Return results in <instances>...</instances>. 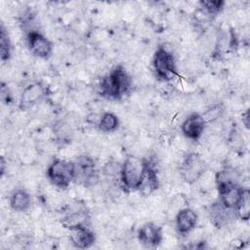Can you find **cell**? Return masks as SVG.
<instances>
[{
  "instance_id": "603a6c76",
  "label": "cell",
  "mask_w": 250,
  "mask_h": 250,
  "mask_svg": "<svg viewBox=\"0 0 250 250\" xmlns=\"http://www.w3.org/2000/svg\"><path fill=\"white\" fill-rule=\"evenodd\" d=\"M223 111H224V109L220 104H215V105H212L211 107H209L204 113H202V116L207 124L208 122H213V121L217 120L218 118H220Z\"/></svg>"
},
{
  "instance_id": "8992f818",
  "label": "cell",
  "mask_w": 250,
  "mask_h": 250,
  "mask_svg": "<svg viewBox=\"0 0 250 250\" xmlns=\"http://www.w3.org/2000/svg\"><path fill=\"white\" fill-rule=\"evenodd\" d=\"M75 180L76 184L86 188L94 187L100 180V174L97 169L94 158L88 154L79 155L74 161Z\"/></svg>"
},
{
  "instance_id": "ac0fdd59",
  "label": "cell",
  "mask_w": 250,
  "mask_h": 250,
  "mask_svg": "<svg viewBox=\"0 0 250 250\" xmlns=\"http://www.w3.org/2000/svg\"><path fill=\"white\" fill-rule=\"evenodd\" d=\"M119 125L120 121L118 116L110 111H105L102 113L97 123L99 130L105 134L115 132L119 128Z\"/></svg>"
},
{
  "instance_id": "6da1fadb",
  "label": "cell",
  "mask_w": 250,
  "mask_h": 250,
  "mask_svg": "<svg viewBox=\"0 0 250 250\" xmlns=\"http://www.w3.org/2000/svg\"><path fill=\"white\" fill-rule=\"evenodd\" d=\"M132 87V78L126 69L118 64L106 73L100 81L99 90L103 98L119 101L127 95Z\"/></svg>"
},
{
  "instance_id": "7c38bea8",
  "label": "cell",
  "mask_w": 250,
  "mask_h": 250,
  "mask_svg": "<svg viewBox=\"0 0 250 250\" xmlns=\"http://www.w3.org/2000/svg\"><path fill=\"white\" fill-rule=\"evenodd\" d=\"M198 216L196 212L189 208L185 207L180 209L175 216V228L181 236H187L197 226Z\"/></svg>"
},
{
  "instance_id": "8fae6325",
  "label": "cell",
  "mask_w": 250,
  "mask_h": 250,
  "mask_svg": "<svg viewBox=\"0 0 250 250\" xmlns=\"http://www.w3.org/2000/svg\"><path fill=\"white\" fill-rule=\"evenodd\" d=\"M61 224L64 229L68 230L90 227V212L85 206H78L77 208H73L72 210L68 211L64 216H62V218L61 219Z\"/></svg>"
},
{
  "instance_id": "44dd1931",
  "label": "cell",
  "mask_w": 250,
  "mask_h": 250,
  "mask_svg": "<svg viewBox=\"0 0 250 250\" xmlns=\"http://www.w3.org/2000/svg\"><path fill=\"white\" fill-rule=\"evenodd\" d=\"M236 218L241 219L242 221H248L250 218V192L248 188H244L242 198L235 209Z\"/></svg>"
},
{
  "instance_id": "277c9868",
  "label": "cell",
  "mask_w": 250,
  "mask_h": 250,
  "mask_svg": "<svg viewBox=\"0 0 250 250\" xmlns=\"http://www.w3.org/2000/svg\"><path fill=\"white\" fill-rule=\"evenodd\" d=\"M46 177L56 188H67L75 180L74 162L61 158L54 159L47 167Z\"/></svg>"
},
{
  "instance_id": "52a82bcc",
  "label": "cell",
  "mask_w": 250,
  "mask_h": 250,
  "mask_svg": "<svg viewBox=\"0 0 250 250\" xmlns=\"http://www.w3.org/2000/svg\"><path fill=\"white\" fill-rule=\"evenodd\" d=\"M26 45L29 52L36 58L48 59L53 54V43L38 30H29L26 33Z\"/></svg>"
},
{
  "instance_id": "cb8c5ba5",
  "label": "cell",
  "mask_w": 250,
  "mask_h": 250,
  "mask_svg": "<svg viewBox=\"0 0 250 250\" xmlns=\"http://www.w3.org/2000/svg\"><path fill=\"white\" fill-rule=\"evenodd\" d=\"M5 167H6L5 159L3 156H1V159H0V174H1V176H3L5 173Z\"/></svg>"
},
{
  "instance_id": "e0dca14e",
  "label": "cell",
  "mask_w": 250,
  "mask_h": 250,
  "mask_svg": "<svg viewBox=\"0 0 250 250\" xmlns=\"http://www.w3.org/2000/svg\"><path fill=\"white\" fill-rule=\"evenodd\" d=\"M243 188L241 185H236L231 187L222 192L219 193V201L228 209L232 210L235 213V209L237 208L243 194Z\"/></svg>"
},
{
  "instance_id": "7a4b0ae2",
  "label": "cell",
  "mask_w": 250,
  "mask_h": 250,
  "mask_svg": "<svg viewBox=\"0 0 250 250\" xmlns=\"http://www.w3.org/2000/svg\"><path fill=\"white\" fill-rule=\"evenodd\" d=\"M148 160L146 158L129 155L121 165L119 183L126 192L140 190L147 172Z\"/></svg>"
},
{
  "instance_id": "ba28073f",
  "label": "cell",
  "mask_w": 250,
  "mask_h": 250,
  "mask_svg": "<svg viewBox=\"0 0 250 250\" xmlns=\"http://www.w3.org/2000/svg\"><path fill=\"white\" fill-rule=\"evenodd\" d=\"M47 95L46 87L40 82H31L23 87L19 101V108L27 110L39 104Z\"/></svg>"
},
{
  "instance_id": "2e32d148",
  "label": "cell",
  "mask_w": 250,
  "mask_h": 250,
  "mask_svg": "<svg viewBox=\"0 0 250 250\" xmlns=\"http://www.w3.org/2000/svg\"><path fill=\"white\" fill-rule=\"evenodd\" d=\"M31 195L24 188L14 189L9 196V205L17 213H24L31 207Z\"/></svg>"
},
{
  "instance_id": "5bb4252c",
  "label": "cell",
  "mask_w": 250,
  "mask_h": 250,
  "mask_svg": "<svg viewBox=\"0 0 250 250\" xmlns=\"http://www.w3.org/2000/svg\"><path fill=\"white\" fill-rule=\"evenodd\" d=\"M239 181L240 174L237 169L232 166H225L215 175V184L218 193L236 185H240Z\"/></svg>"
},
{
  "instance_id": "d6986e66",
  "label": "cell",
  "mask_w": 250,
  "mask_h": 250,
  "mask_svg": "<svg viewBox=\"0 0 250 250\" xmlns=\"http://www.w3.org/2000/svg\"><path fill=\"white\" fill-rule=\"evenodd\" d=\"M12 56V43L9 33L3 23L0 26V59L3 62H8Z\"/></svg>"
},
{
  "instance_id": "30bf717a",
  "label": "cell",
  "mask_w": 250,
  "mask_h": 250,
  "mask_svg": "<svg viewBox=\"0 0 250 250\" xmlns=\"http://www.w3.org/2000/svg\"><path fill=\"white\" fill-rule=\"evenodd\" d=\"M137 237L143 246L146 248H156L163 240L162 229L152 222L145 223L139 228Z\"/></svg>"
},
{
  "instance_id": "9c48e42d",
  "label": "cell",
  "mask_w": 250,
  "mask_h": 250,
  "mask_svg": "<svg viewBox=\"0 0 250 250\" xmlns=\"http://www.w3.org/2000/svg\"><path fill=\"white\" fill-rule=\"evenodd\" d=\"M206 127V122L199 112L189 113L181 124L183 135L193 142H197L202 137Z\"/></svg>"
},
{
  "instance_id": "5b68a950",
  "label": "cell",
  "mask_w": 250,
  "mask_h": 250,
  "mask_svg": "<svg viewBox=\"0 0 250 250\" xmlns=\"http://www.w3.org/2000/svg\"><path fill=\"white\" fill-rule=\"evenodd\" d=\"M179 171L182 180L188 185H192L207 171V164L199 153L191 151L184 156Z\"/></svg>"
},
{
  "instance_id": "4fadbf2b",
  "label": "cell",
  "mask_w": 250,
  "mask_h": 250,
  "mask_svg": "<svg viewBox=\"0 0 250 250\" xmlns=\"http://www.w3.org/2000/svg\"><path fill=\"white\" fill-rule=\"evenodd\" d=\"M208 213L211 224L217 229L227 227L234 218H236L235 213L225 207L219 200L210 205Z\"/></svg>"
},
{
  "instance_id": "ffe728a7",
  "label": "cell",
  "mask_w": 250,
  "mask_h": 250,
  "mask_svg": "<svg viewBox=\"0 0 250 250\" xmlns=\"http://www.w3.org/2000/svg\"><path fill=\"white\" fill-rule=\"evenodd\" d=\"M198 4L204 14L209 17H216L223 12L226 2L223 0H203Z\"/></svg>"
},
{
  "instance_id": "3957f363",
  "label": "cell",
  "mask_w": 250,
  "mask_h": 250,
  "mask_svg": "<svg viewBox=\"0 0 250 250\" xmlns=\"http://www.w3.org/2000/svg\"><path fill=\"white\" fill-rule=\"evenodd\" d=\"M151 65L154 75L159 81L169 82L177 75V64L174 54L164 45H159L154 51Z\"/></svg>"
},
{
  "instance_id": "9a60e30c",
  "label": "cell",
  "mask_w": 250,
  "mask_h": 250,
  "mask_svg": "<svg viewBox=\"0 0 250 250\" xmlns=\"http://www.w3.org/2000/svg\"><path fill=\"white\" fill-rule=\"evenodd\" d=\"M69 238L72 245L78 249H87L96 242V234L90 227L70 229Z\"/></svg>"
},
{
  "instance_id": "7402d4cb",
  "label": "cell",
  "mask_w": 250,
  "mask_h": 250,
  "mask_svg": "<svg viewBox=\"0 0 250 250\" xmlns=\"http://www.w3.org/2000/svg\"><path fill=\"white\" fill-rule=\"evenodd\" d=\"M121 165L116 160H108L103 167V174L109 179L118 180L120 178V172H121Z\"/></svg>"
}]
</instances>
